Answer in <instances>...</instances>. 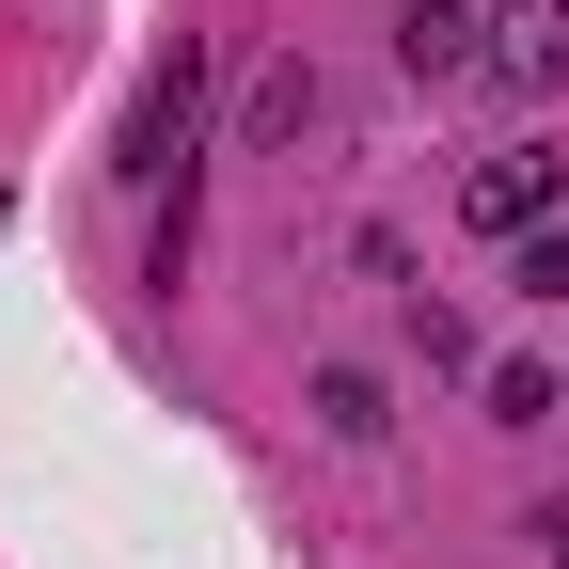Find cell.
Returning <instances> with one entry per match:
<instances>
[{"label": "cell", "mask_w": 569, "mask_h": 569, "mask_svg": "<svg viewBox=\"0 0 569 569\" xmlns=\"http://www.w3.org/2000/svg\"><path fill=\"white\" fill-rule=\"evenodd\" d=\"M459 206H475V238H507V253H522V238L553 222V159H538V142H507V159H475V174H459Z\"/></svg>", "instance_id": "obj_1"}, {"label": "cell", "mask_w": 569, "mask_h": 569, "mask_svg": "<svg viewBox=\"0 0 569 569\" xmlns=\"http://www.w3.org/2000/svg\"><path fill=\"white\" fill-rule=\"evenodd\" d=\"M396 63L411 80H490V17L475 0H396Z\"/></svg>", "instance_id": "obj_2"}, {"label": "cell", "mask_w": 569, "mask_h": 569, "mask_svg": "<svg viewBox=\"0 0 569 569\" xmlns=\"http://www.w3.org/2000/svg\"><path fill=\"white\" fill-rule=\"evenodd\" d=\"M490 80L569 96V0H522V17H490Z\"/></svg>", "instance_id": "obj_3"}, {"label": "cell", "mask_w": 569, "mask_h": 569, "mask_svg": "<svg viewBox=\"0 0 569 569\" xmlns=\"http://www.w3.org/2000/svg\"><path fill=\"white\" fill-rule=\"evenodd\" d=\"M317 111H332V96H317V63H269V80L238 96V159H284V142H301Z\"/></svg>", "instance_id": "obj_4"}, {"label": "cell", "mask_w": 569, "mask_h": 569, "mask_svg": "<svg viewBox=\"0 0 569 569\" xmlns=\"http://www.w3.org/2000/svg\"><path fill=\"white\" fill-rule=\"evenodd\" d=\"M174 142H190V48L159 63V96H142V111H127V174H159V159H174Z\"/></svg>", "instance_id": "obj_5"}, {"label": "cell", "mask_w": 569, "mask_h": 569, "mask_svg": "<svg viewBox=\"0 0 569 569\" xmlns=\"http://www.w3.org/2000/svg\"><path fill=\"white\" fill-rule=\"evenodd\" d=\"M317 427H332V443H380L396 411H380V380H365V365H317Z\"/></svg>", "instance_id": "obj_6"}, {"label": "cell", "mask_w": 569, "mask_h": 569, "mask_svg": "<svg viewBox=\"0 0 569 569\" xmlns=\"http://www.w3.org/2000/svg\"><path fill=\"white\" fill-rule=\"evenodd\" d=\"M507 284H522V301H569V222H538V238L507 253Z\"/></svg>", "instance_id": "obj_7"}, {"label": "cell", "mask_w": 569, "mask_h": 569, "mask_svg": "<svg viewBox=\"0 0 569 569\" xmlns=\"http://www.w3.org/2000/svg\"><path fill=\"white\" fill-rule=\"evenodd\" d=\"M553 411V365H490V427H538Z\"/></svg>", "instance_id": "obj_8"}]
</instances>
